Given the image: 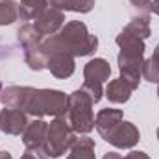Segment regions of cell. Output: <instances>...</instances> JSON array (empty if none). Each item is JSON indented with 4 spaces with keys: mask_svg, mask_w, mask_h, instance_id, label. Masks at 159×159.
Returning <instances> with one entry per match:
<instances>
[{
    "mask_svg": "<svg viewBox=\"0 0 159 159\" xmlns=\"http://www.w3.org/2000/svg\"><path fill=\"white\" fill-rule=\"evenodd\" d=\"M0 159H13V156L9 152H0Z\"/></svg>",
    "mask_w": 159,
    "mask_h": 159,
    "instance_id": "484cf974",
    "label": "cell"
},
{
    "mask_svg": "<svg viewBox=\"0 0 159 159\" xmlns=\"http://www.w3.org/2000/svg\"><path fill=\"white\" fill-rule=\"evenodd\" d=\"M135 7H139V9H143V7H146V6H150V2L152 0H129Z\"/></svg>",
    "mask_w": 159,
    "mask_h": 159,
    "instance_id": "603a6c76",
    "label": "cell"
},
{
    "mask_svg": "<svg viewBox=\"0 0 159 159\" xmlns=\"http://www.w3.org/2000/svg\"><path fill=\"white\" fill-rule=\"evenodd\" d=\"M109 76H111V67L102 57H94L83 67V78H85L83 81H87V83L104 85V81L109 80Z\"/></svg>",
    "mask_w": 159,
    "mask_h": 159,
    "instance_id": "7c38bea8",
    "label": "cell"
},
{
    "mask_svg": "<svg viewBox=\"0 0 159 159\" xmlns=\"http://www.w3.org/2000/svg\"><path fill=\"white\" fill-rule=\"evenodd\" d=\"M122 159H150L144 152H137V150H133V152H129L126 157H122Z\"/></svg>",
    "mask_w": 159,
    "mask_h": 159,
    "instance_id": "7402d4cb",
    "label": "cell"
},
{
    "mask_svg": "<svg viewBox=\"0 0 159 159\" xmlns=\"http://www.w3.org/2000/svg\"><path fill=\"white\" fill-rule=\"evenodd\" d=\"M126 32H129V34H133L135 37H139V39H148L150 37V19H148V15H139V17H133L131 20H129V24L124 28Z\"/></svg>",
    "mask_w": 159,
    "mask_h": 159,
    "instance_id": "ac0fdd59",
    "label": "cell"
},
{
    "mask_svg": "<svg viewBox=\"0 0 159 159\" xmlns=\"http://www.w3.org/2000/svg\"><path fill=\"white\" fill-rule=\"evenodd\" d=\"M32 24H34V28L39 32L41 35H48L50 37V35L57 34L63 28V24H65V13L50 6V7H46L41 13Z\"/></svg>",
    "mask_w": 159,
    "mask_h": 159,
    "instance_id": "ba28073f",
    "label": "cell"
},
{
    "mask_svg": "<svg viewBox=\"0 0 159 159\" xmlns=\"http://www.w3.org/2000/svg\"><path fill=\"white\" fill-rule=\"evenodd\" d=\"M26 126H28L26 113H22L20 109H15V107L4 106V109L0 111V129L6 135H22Z\"/></svg>",
    "mask_w": 159,
    "mask_h": 159,
    "instance_id": "9c48e42d",
    "label": "cell"
},
{
    "mask_svg": "<svg viewBox=\"0 0 159 159\" xmlns=\"http://www.w3.org/2000/svg\"><path fill=\"white\" fill-rule=\"evenodd\" d=\"M131 93H133V87L126 80H122L120 76L111 80L109 85L106 87V96L113 104H124V102H128L129 96H131Z\"/></svg>",
    "mask_w": 159,
    "mask_h": 159,
    "instance_id": "4fadbf2b",
    "label": "cell"
},
{
    "mask_svg": "<svg viewBox=\"0 0 159 159\" xmlns=\"http://www.w3.org/2000/svg\"><path fill=\"white\" fill-rule=\"evenodd\" d=\"M154 56H156V57H157V59H159V44H157V46H156V50H154Z\"/></svg>",
    "mask_w": 159,
    "mask_h": 159,
    "instance_id": "4316f807",
    "label": "cell"
},
{
    "mask_svg": "<svg viewBox=\"0 0 159 159\" xmlns=\"http://www.w3.org/2000/svg\"><path fill=\"white\" fill-rule=\"evenodd\" d=\"M117 44H119L120 52H128V54H139V56H144V41L135 37L133 34L122 30L119 35H117Z\"/></svg>",
    "mask_w": 159,
    "mask_h": 159,
    "instance_id": "2e32d148",
    "label": "cell"
},
{
    "mask_svg": "<svg viewBox=\"0 0 159 159\" xmlns=\"http://www.w3.org/2000/svg\"><path fill=\"white\" fill-rule=\"evenodd\" d=\"M50 6L59 11L89 13L94 7V0H50Z\"/></svg>",
    "mask_w": 159,
    "mask_h": 159,
    "instance_id": "e0dca14e",
    "label": "cell"
},
{
    "mask_svg": "<svg viewBox=\"0 0 159 159\" xmlns=\"http://www.w3.org/2000/svg\"><path fill=\"white\" fill-rule=\"evenodd\" d=\"M157 139H159V128H157Z\"/></svg>",
    "mask_w": 159,
    "mask_h": 159,
    "instance_id": "f1b7e54d",
    "label": "cell"
},
{
    "mask_svg": "<svg viewBox=\"0 0 159 159\" xmlns=\"http://www.w3.org/2000/svg\"><path fill=\"white\" fill-rule=\"evenodd\" d=\"M20 159H48V154H46L44 146L43 148H26V152L22 154Z\"/></svg>",
    "mask_w": 159,
    "mask_h": 159,
    "instance_id": "44dd1931",
    "label": "cell"
},
{
    "mask_svg": "<svg viewBox=\"0 0 159 159\" xmlns=\"http://www.w3.org/2000/svg\"><path fill=\"white\" fill-rule=\"evenodd\" d=\"M94 141L87 135L80 137L74 141V144L70 146V154L67 159H96V154H94Z\"/></svg>",
    "mask_w": 159,
    "mask_h": 159,
    "instance_id": "9a60e30c",
    "label": "cell"
},
{
    "mask_svg": "<svg viewBox=\"0 0 159 159\" xmlns=\"http://www.w3.org/2000/svg\"><path fill=\"white\" fill-rule=\"evenodd\" d=\"M157 96H159V87H157Z\"/></svg>",
    "mask_w": 159,
    "mask_h": 159,
    "instance_id": "f546056e",
    "label": "cell"
},
{
    "mask_svg": "<svg viewBox=\"0 0 159 159\" xmlns=\"http://www.w3.org/2000/svg\"><path fill=\"white\" fill-rule=\"evenodd\" d=\"M0 94H2V81H0Z\"/></svg>",
    "mask_w": 159,
    "mask_h": 159,
    "instance_id": "83f0119b",
    "label": "cell"
},
{
    "mask_svg": "<svg viewBox=\"0 0 159 159\" xmlns=\"http://www.w3.org/2000/svg\"><path fill=\"white\" fill-rule=\"evenodd\" d=\"M41 50H43V54L46 57V69L52 72L54 78L67 80L74 74V69H76L74 56L63 44V41L59 39L57 34H54L48 39L43 41Z\"/></svg>",
    "mask_w": 159,
    "mask_h": 159,
    "instance_id": "7a4b0ae2",
    "label": "cell"
},
{
    "mask_svg": "<svg viewBox=\"0 0 159 159\" xmlns=\"http://www.w3.org/2000/svg\"><path fill=\"white\" fill-rule=\"evenodd\" d=\"M144 56L139 54H128V52H120L119 54V70L120 78L126 80L133 91L139 89V81H141V69H143V59Z\"/></svg>",
    "mask_w": 159,
    "mask_h": 159,
    "instance_id": "8992f818",
    "label": "cell"
},
{
    "mask_svg": "<svg viewBox=\"0 0 159 159\" xmlns=\"http://www.w3.org/2000/svg\"><path fill=\"white\" fill-rule=\"evenodd\" d=\"M0 100L7 107L20 109L32 117H65L69 96L57 89H35L9 85L2 89Z\"/></svg>",
    "mask_w": 159,
    "mask_h": 159,
    "instance_id": "6da1fadb",
    "label": "cell"
},
{
    "mask_svg": "<svg viewBox=\"0 0 159 159\" xmlns=\"http://www.w3.org/2000/svg\"><path fill=\"white\" fill-rule=\"evenodd\" d=\"M50 0H20L19 4V19L20 20H35L48 7Z\"/></svg>",
    "mask_w": 159,
    "mask_h": 159,
    "instance_id": "5bb4252c",
    "label": "cell"
},
{
    "mask_svg": "<svg viewBox=\"0 0 159 159\" xmlns=\"http://www.w3.org/2000/svg\"><path fill=\"white\" fill-rule=\"evenodd\" d=\"M48 122L43 119H35L34 122H28L26 129L22 131V143L26 148H43L46 141Z\"/></svg>",
    "mask_w": 159,
    "mask_h": 159,
    "instance_id": "8fae6325",
    "label": "cell"
},
{
    "mask_svg": "<svg viewBox=\"0 0 159 159\" xmlns=\"http://www.w3.org/2000/svg\"><path fill=\"white\" fill-rule=\"evenodd\" d=\"M104 159H122V156L117 154V152H107V154L104 156Z\"/></svg>",
    "mask_w": 159,
    "mask_h": 159,
    "instance_id": "d4e9b609",
    "label": "cell"
},
{
    "mask_svg": "<svg viewBox=\"0 0 159 159\" xmlns=\"http://www.w3.org/2000/svg\"><path fill=\"white\" fill-rule=\"evenodd\" d=\"M93 106H94V102L91 100V96L83 89H78L72 94H69L65 117L76 135H87L94 129Z\"/></svg>",
    "mask_w": 159,
    "mask_h": 159,
    "instance_id": "3957f363",
    "label": "cell"
},
{
    "mask_svg": "<svg viewBox=\"0 0 159 159\" xmlns=\"http://www.w3.org/2000/svg\"><path fill=\"white\" fill-rule=\"evenodd\" d=\"M148 7H150V11H152V13H156V15L159 17V0H152Z\"/></svg>",
    "mask_w": 159,
    "mask_h": 159,
    "instance_id": "cb8c5ba5",
    "label": "cell"
},
{
    "mask_svg": "<svg viewBox=\"0 0 159 159\" xmlns=\"http://www.w3.org/2000/svg\"><path fill=\"white\" fill-rule=\"evenodd\" d=\"M141 76L146 81H150V83H159V59L156 56H152L146 61H143Z\"/></svg>",
    "mask_w": 159,
    "mask_h": 159,
    "instance_id": "ffe728a7",
    "label": "cell"
},
{
    "mask_svg": "<svg viewBox=\"0 0 159 159\" xmlns=\"http://www.w3.org/2000/svg\"><path fill=\"white\" fill-rule=\"evenodd\" d=\"M139 141H141L139 129L135 128V124H131V122H128V120H122L119 126L109 133V137L106 139V143L113 144L115 148H120V150L133 148Z\"/></svg>",
    "mask_w": 159,
    "mask_h": 159,
    "instance_id": "52a82bcc",
    "label": "cell"
},
{
    "mask_svg": "<svg viewBox=\"0 0 159 159\" xmlns=\"http://www.w3.org/2000/svg\"><path fill=\"white\" fill-rule=\"evenodd\" d=\"M124 120V113L120 109H113V107H106L102 111H98L96 119H94V128L96 131L102 135V139L106 141L109 137V133Z\"/></svg>",
    "mask_w": 159,
    "mask_h": 159,
    "instance_id": "30bf717a",
    "label": "cell"
},
{
    "mask_svg": "<svg viewBox=\"0 0 159 159\" xmlns=\"http://www.w3.org/2000/svg\"><path fill=\"white\" fill-rule=\"evenodd\" d=\"M57 35L63 41V44L70 50V54L74 57L91 56L98 48L96 35L89 34L87 26L81 20H70V22L63 24V28L57 32Z\"/></svg>",
    "mask_w": 159,
    "mask_h": 159,
    "instance_id": "277c9868",
    "label": "cell"
},
{
    "mask_svg": "<svg viewBox=\"0 0 159 159\" xmlns=\"http://www.w3.org/2000/svg\"><path fill=\"white\" fill-rule=\"evenodd\" d=\"M76 141V133L70 128L67 117H54V120L48 124L44 150L48 157H61Z\"/></svg>",
    "mask_w": 159,
    "mask_h": 159,
    "instance_id": "5b68a950",
    "label": "cell"
},
{
    "mask_svg": "<svg viewBox=\"0 0 159 159\" xmlns=\"http://www.w3.org/2000/svg\"><path fill=\"white\" fill-rule=\"evenodd\" d=\"M19 19V4L15 0H0V26L13 24Z\"/></svg>",
    "mask_w": 159,
    "mask_h": 159,
    "instance_id": "d6986e66",
    "label": "cell"
}]
</instances>
